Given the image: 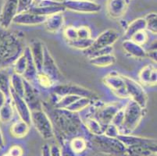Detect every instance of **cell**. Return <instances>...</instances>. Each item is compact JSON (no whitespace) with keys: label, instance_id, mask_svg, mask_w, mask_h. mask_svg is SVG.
<instances>
[{"label":"cell","instance_id":"cell-1","mask_svg":"<svg viewBox=\"0 0 157 156\" xmlns=\"http://www.w3.org/2000/svg\"><path fill=\"white\" fill-rule=\"evenodd\" d=\"M21 51L22 47L17 37L0 27V69L13 63Z\"/></svg>","mask_w":157,"mask_h":156},{"label":"cell","instance_id":"cell-2","mask_svg":"<svg viewBox=\"0 0 157 156\" xmlns=\"http://www.w3.org/2000/svg\"><path fill=\"white\" fill-rule=\"evenodd\" d=\"M143 117V108L134 101L124 106V116L119 128L120 134H131L139 125Z\"/></svg>","mask_w":157,"mask_h":156},{"label":"cell","instance_id":"cell-3","mask_svg":"<svg viewBox=\"0 0 157 156\" xmlns=\"http://www.w3.org/2000/svg\"><path fill=\"white\" fill-rule=\"evenodd\" d=\"M92 145L96 150L105 154L121 156L124 153L126 147L117 138L103 135H95L92 140Z\"/></svg>","mask_w":157,"mask_h":156},{"label":"cell","instance_id":"cell-4","mask_svg":"<svg viewBox=\"0 0 157 156\" xmlns=\"http://www.w3.org/2000/svg\"><path fill=\"white\" fill-rule=\"evenodd\" d=\"M31 124L35 126L36 131L44 139H51L55 135L50 119L42 108L31 111Z\"/></svg>","mask_w":157,"mask_h":156},{"label":"cell","instance_id":"cell-5","mask_svg":"<svg viewBox=\"0 0 157 156\" xmlns=\"http://www.w3.org/2000/svg\"><path fill=\"white\" fill-rule=\"evenodd\" d=\"M123 77L125 81V84H126L128 98L130 97L131 98V101L136 102L143 108H145L147 105L148 98H147V94L142 84H140L136 81L128 77L123 76Z\"/></svg>","mask_w":157,"mask_h":156},{"label":"cell","instance_id":"cell-6","mask_svg":"<svg viewBox=\"0 0 157 156\" xmlns=\"http://www.w3.org/2000/svg\"><path fill=\"white\" fill-rule=\"evenodd\" d=\"M54 93L58 96L71 94V95H77L79 97H85L92 100L93 98H97V94L92 91L84 88L82 86L74 84H64L57 85L54 88Z\"/></svg>","mask_w":157,"mask_h":156},{"label":"cell","instance_id":"cell-7","mask_svg":"<svg viewBox=\"0 0 157 156\" xmlns=\"http://www.w3.org/2000/svg\"><path fill=\"white\" fill-rule=\"evenodd\" d=\"M119 37L120 34L117 31L113 29L106 30L101 33L95 40H93L92 45L89 48L85 50V52L88 55L98 49L105 48V47L112 46L114 43L117 41Z\"/></svg>","mask_w":157,"mask_h":156},{"label":"cell","instance_id":"cell-8","mask_svg":"<svg viewBox=\"0 0 157 156\" xmlns=\"http://www.w3.org/2000/svg\"><path fill=\"white\" fill-rule=\"evenodd\" d=\"M62 3L65 9L78 13H95L101 10L99 4L90 0H65Z\"/></svg>","mask_w":157,"mask_h":156},{"label":"cell","instance_id":"cell-9","mask_svg":"<svg viewBox=\"0 0 157 156\" xmlns=\"http://www.w3.org/2000/svg\"><path fill=\"white\" fill-rule=\"evenodd\" d=\"M28 10L38 15L47 17L52 14L63 13L65 10V8L61 2L53 0H42L36 6H31Z\"/></svg>","mask_w":157,"mask_h":156},{"label":"cell","instance_id":"cell-10","mask_svg":"<svg viewBox=\"0 0 157 156\" xmlns=\"http://www.w3.org/2000/svg\"><path fill=\"white\" fill-rule=\"evenodd\" d=\"M105 85L117 95L122 98H128L126 84L122 75L116 73H110L103 79Z\"/></svg>","mask_w":157,"mask_h":156},{"label":"cell","instance_id":"cell-11","mask_svg":"<svg viewBox=\"0 0 157 156\" xmlns=\"http://www.w3.org/2000/svg\"><path fill=\"white\" fill-rule=\"evenodd\" d=\"M18 13V0H4L0 13V27L9 28L14 17Z\"/></svg>","mask_w":157,"mask_h":156},{"label":"cell","instance_id":"cell-12","mask_svg":"<svg viewBox=\"0 0 157 156\" xmlns=\"http://www.w3.org/2000/svg\"><path fill=\"white\" fill-rule=\"evenodd\" d=\"M10 97L11 98V101L13 105V108L17 110L20 119L24 120L30 125L31 124V109L28 107L26 101H24V98L20 96L19 94H16L13 91L10 92Z\"/></svg>","mask_w":157,"mask_h":156},{"label":"cell","instance_id":"cell-13","mask_svg":"<svg viewBox=\"0 0 157 156\" xmlns=\"http://www.w3.org/2000/svg\"><path fill=\"white\" fill-rule=\"evenodd\" d=\"M122 107L123 106L120 105V104L118 103L105 104L100 108H98V111L95 114L96 116L95 118L103 125H108V124H111L113 117Z\"/></svg>","mask_w":157,"mask_h":156},{"label":"cell","instance_id":"cell-14","mask_svg":"<svg viewBox=\"0 0 157 156\" xmlns=\"http://www.w3.org/2000/svg\"><path fill=\"white\" fill-rule=\"evenodd\" d=\"M46 17L38 15L29 10L18 13L14 17L13 22L18 25L33 26L39 25L45 23Z\"/></svg>","mask_w":157,"mask_h":156},{"label":"cell","instance_id":"cell-15","mask_svg":"<svg viewBox=\"0 0 157 156\" xmlns=\"http://www.w3.org/2000/svg\"><path fill=\"white\" fill-rule=\"evenodd\" d=\"M42 71L48 74L55 81L60 79L61 74L59 70V68L56 66L55 60L53 59L46 47H45V50H44V59L43 63H42Z\"/></svg>","mask_w":157,"mask_h":156},{"label":"cell","instance_id":"cell-16","mask_svg":"<svg viewBox=\"0 0 157 156\" xmlns=\"http://www.w3.org/2000/svg\"><path fill=\"white\" fill-rule=\"evenodd\" d=\"M23 98L28 104L31 111L42 108L36 90L31 86L30 81L25 79H24V91Z\"/></svg>","mask_w":157,"mask_h":156},{"label":"cell","instance_id":"cell-17","mask_svg":"<svg viewBox=\"0 0 157 156\" xmlns=\"http://www.w3.org/2000/svg\"><path fill=\"white\" fill-rule=\"evenodd\" d=\"M121 156H156V144L131 146Z\"/></svg>","mask_w":157,"mask_h":156},{"label":"cell","instance_id":"cell-18","mask_svg":"<svg viewBox=\"0 0 157 156\" xmlns=\"http://www.w3.org/2000/svg\"><path fill=\"white\" fill-rule=\"evenodd\" d=\"M129 0H107L106 11L113 19H118L126 13Z\"/></svg>","mask_w":157,"mask_h":156},{"label":"cell","instance_id":"cell-19","mask_svg":"<svg viewBox=\"0 0 157 156\" xmlns=\"http://www.w3.org/2000/svg\"><path fill=\"white\" fill-rule=\"evenodd\" d=\"M28 48L37 71H41L44 59V50H45L44 45L39 40H35L31 41Z\"/></svg>","mask_w":157,"mask_h":156},{"label":"cell","instance_id":"cell-20","mask_svg":"<svg viewBox=\"0 0 157 156\" xmlns=\"http://www.w3.org/2000/svg\"><path fill=\"white\" fill-rule=\"evenodd\" d=\"M138 77L142 84L147 86L156 85V68L152 65H145L138 74Z\"/></svg>","mask_w":157,"mask_h":156},{"label":"cell","instance_id":"cell-21","mask_svg":"<svg viewBox=\"0 0 157 156\" xmlns=\"http://www.w3.org/2000/svg\"><path fill=\"white\" fill-rule=\"evenodd\" d=\"M117 138L124 144L126 148L141 144H156V141L155 139L132 136L131 134H119Z\"/></svg>","mask_w":157,"mask_h":156},{"label":"cell","instance_id":"cell-22","mask_svg":"<svg viewBox=\"0 0 157 156\" xmlns=\"http://www.w3.org/2000/svg\"><path fill=\"white\" fill-rule=\"evenodd\" d=\"M124 51L130 56L134 58L142 59L146 57V51L143 48L142 45H138L131 39L125 40L122 44Z\"/></svg>","mask_w":157,"mask_h":156},{"label":"cell","instance_id":"cell-23","mask_svg":"<svg viewBox=\"0 0 157 156\" xmlns=\"http://www.w3.org/2000/svg\"><path fill=\"white\" fill-rule=\"evenodd\" d=\"M63 22L64 18L63 13H58L47 17L44 24L48 32L56 33L62 28Z\"/></svg>","mask_w":157,"mask_h":156},{"label":"cell","instance_id":"cell-24","mask_svg":"<svg viewBox=\"0 0 157 156\" xmlns=\"http://www.w3.org/2000/svg\"><path fill=\"white\" fill-rule=\"evenodd\" d=\"M146 30V23L144 18H138L128 24L125 31V40H128L138 31Z\"/></svg>","mask_w":157,"mask_h":156},{"label":"cell","instance_id":"cell-25","mask_svg":"<svg viewBox=\"0 0 157 156\" xmlns=\"http://www.w3.org/2000/svg\"><path fill=\"white\" fill-rule=\"evenodd\" d=\"M29 124L21 120L14 122L10 128V133L14 137L21 138L24 137L29 132Z\"/></svg>","mask_w":157,"mask_h":156},{"label":"cell","instance_id":"cell-26","mask_svg":"<svg viewBox=\"0 0 157 156\" xmlns=\"http://www.w3.org/2000/svg\"><path fill=\"white\" fill-rule=\"evenodd\" d=\"M13 63V73L23 77L28 68V57L27 49L24 51V52L21 53Z\"/></svg>","mask_w":157,"mask_h":156},{"label":"cell","instance_id":"cell-27","mask_svg":"<svg viewBox=\"0 0 157 156\" xmlns=\"http://www.w3.org/2000/svg\"><path fill=\"white\" fill-rule=\"evenodd\" d=\"M10 91H13L16 94H19L20 96L23 97L24 91V79L22 76L13 73L10 76Z\"/></svg>","mask_w":157,"mask_h":156},{"label":"cell","instance_id":"cell-28","mask_svg":"<svg viewBox=\"0 0 157 156\" xmlns=\"http://www.w3.org/2000/svg\"><path fill=\"white\" fill-rule=\"evenodd\" d=\"M116 62V57L113 54L99 55L90 59V63L94 67H107L112 66Z\"/></svg>","mask_w":157,"mask_h":156},{"label":"cell","instance_id":"cell-29","mask_svg":"<svg viewBox=\"0 0 157 156\" xmlns=\"http://www.w3.org/2000/svg\"><path fill=\"white\" fill-rule=\"evenodd\" d=\"M85 124L88 131L94 135H102L104 134L105 126L101 124L95 117H90L85 120Z\"/></svg>","mask_w":157,"mask_h":156},{"label":"cell","instance_id":"cell-30","mask_svg":"<svg viewBox=\"0 0 157 156\" xmlns=\"http://www.w3.org/2000/svg\"><path fill=\"white\" fill-rule=\"evenodd\" d=\"M92 101V99H91V98H85V97H80L76 101H74L69 107L66 108L65 110L77 113L78 112H81L88 108L91 105Z\"/></svg>","mask_w":157,"mask_h":156},{"label":"cell","instance_id":"cell-31","mask_svg":"<svg viewBox=\"0 0 157 156\" xmlns=\"http://www.w3.org/2000/svg\"><path fill=\"white\" fill-rule=\"evenodd\" d=\"M70 148L74 154H81L85 152L88 148L86 140L81 137H74L69 144Z\"/></svg>","mask_w":157,"mask_h":156},{"label":"cell","instance_id":"cell-32","mask_svg":"<svg viewBox=\"0 0 157 156\" xmlns=\"http://www.w3.org/2000/svg\"><path fill=\"white\" fill-rule=\"evenodd\" d=\"M13 105L12 101H6L0 108V121L3 123L10 122L13 117Z\"/></svg>","mask_w":157,"mask_h":156},{"label":"cell","instance_id":"cell-33","mask_svg":"<svg viewBox=\"0 0 157 156\" xmlns=\"http://www.w3.org/2000/svg\"><path fill=\"white\" fill-rule=\"evenodd\" d=\"M10 76L4 69H0V91H2L6 96H10Z\"/></svg>","mask_w":157,"mask_h":156},{"label":"cell","instance_id":"cell-34","mask_svg":"<svg viewBox=\"0 0 157 156\" xmlns=\"http://www.w3.org/2000/svg\"><path fill=\"white\" fill-rule=\"evenodd\" d=\"M78 98L80 97L77 95H71V94L59 96V99L56 101V107L57 109H66Z\"/></svg>","mask_w":157,"mask_h":156},{"label":"cell","instance_id":"cell-35","mask_svg":"<svg viewBox=\"0 0 157 156\" xmlns=\"http://www.w3.org/2000/svg\"><path fill=\"white\" fill-rule=\"evenodd\" d=\"M35 78L37 80V82L42 86L43 88H51L52 86L54 85L56 81L52 79V77H49L48 74L44 73L43 71H38L35 76Z\"/></svg>","mask_w":157,"mask_h":156},{"label":"cell","instance_id":"cell-36","mask_svg":"<svg viewBox=\"0 0 157 156\" xmlns=\"http://www.w3.org/2000/svg\"><path fill=\"white\" fill-rule=\"evenodd\" d=\"M93 40L92 38H88V39H78L74 40V41H70L68 42V45L70 46L73 47L74 48H77V49H81V50H87L88 48H89L91 47V45H92L93 43Z\"/></svg>","mask_w":157,"mask_h":156},{"label":"cell","instance_id":"cell-37","mask_svg":"<svg viewBox=\"0 0 157 156\" xmlns=\"http://www.w3.org/2000/svg\"><path fill=\"white\" fill-rule=\"evenodd\" d=\"M146 23V29L148 31L154 34H156L157 32V17L155 13H150L147 14L144 18Z\"/></svg>","mask_w":157,"mask_h":156},{"label":"cell","instance_id":"cell-38","mask_svg":"<svg viewBox=\"0 0 157 156\" xmlns=\"http://www.w3.org/2000/svg\"><path fill=\"white\" fill-rule=\"evenodd\" d=\"M130 39L131 41H133L134 42L137 43L138 45H143L144 44H145L148 41V35L146 31H145V30H144V31H141L135 33Z\"/></svg>","mask_w":157,"mask_h":156},{"label":"cell","instance_id":"cell-39","mask_svg":"<svg viewBox=\"0 0 157 156\" xmlns=\"http://www.w3.org/2000/svg\"><path fill=\"white\" fill-rule=\"evenodd\" d=\"M63 35L65 37L66 40L67 41V42L78 39V30H77V28L73 27V26H70V27L66 28L63 31Z\"/></svg>","mask_w":157,"mask_h":156},{"label":"cell","instance_id":"cell-40","mask_svg":"<svg viewBox=\"0 0 157 156\" xmlns=\"http://www.w3.org/2000/svg\"><path fill=\"white\" fill-rule=\"evenodd\" d=\"M120 134V131L117 127H116L113 124H109L105 126V131H104L103 135L113 138H117Z\"/></svg>","mask_w":157,"mask_h":156},{"label":"cell","instance_id":"cell-41","mask_svg":"<svg viewBox=\"0 0 157 156\" xmlns=\"http://www.w3.org/2000/svg\"><path fill=\"white\" fill-rule=\"evenodd\" d=\"M78 30V38L80 39H88L91 38L92 32L89 28L86 26H81L79 28H77Z\"/></svg>","mask_w":157,"mask_h":156},{"label":"cell","instance_id":"cell-42","mask_svg":"<svg viewBox=\"0 0 157 156\" xmlns=\"http://www.w3.org/2000/svg\"><path fill=\"white\" fill-rule=\"evenodd\" d=\"M113 46L105 47V48H100V49H98V50H96V51H93L92 53H91L88 55V57L91 59V58H93V57L99 56V55L113 54Z\"/></svg>","mask_w":157,"mask_h":156},{"label":"cell","instance_id":"cell-43","mask_svg":"<svg viewBox=\"0 0 157 156\" xmlns=\"http://www.w3.org/2000/svg\"><path fill=\"white\" fill-rule=\"evenodd\" d=\"M33 5V0H18V13L28 10Z\"/></svg>","mask_w":157,"mask_h":156},{"label":"cell","instance_id":"cell-44","mask_svg":"<svg viewBox=\"0 0 157 156\" xmlns=\"http://www.w3.org/2000/svg\"><path fill=\"white\" fill-rule=\"evenodd\" d=\"M49 155L50 156H62L61 148L58 144H52L49 145Z\"/></svg>","mask_w":157,"mask_h":156},{"label":"cell","instance_id":"cell-45","mask_svg":"<svg viewBox=\"0 0 157 156\" xmlns=\"http://www.w3.org/2000/svg\"><path fill=\"white\" fill-rule=\"evenodd\" d=\"M146 56L150 58L154 62H156V41L153 42L152 48H150L148 51H146Z\"/></svg>","mask_w":157,"mask_h":156},{"label":"cell","instance_id":"cell-46","mask_svg":"<svg viewBox=\"0 0 157 156\" xmlns=\"http://www.w3.org/2000/svg\"><path fill=\"white\" fill-rule=\"evenodd\" d=\"M8 154L10 156H22L24 154V151L20 146L15 145L10 148Z\"/></svg>","mask_w":157,"mask_h":156},{"label":"cell","instance_id":"cell-47","mask_svg":"<svg viewBox=\"0 0 157 156\" xmlns=\"http://www.w3.org/2000/svg\"><path fill=\"white\" fill-rule=\"evenodd\" d=\"M61 152H62V156H75V154L71 149L70 146H63L61 148Z\"/></svg>","mask_w":157,"mask_h":156},{"label":"cell","instance_id":"cell-48","mask_svg":"<svg viewBox=\"0 0 157 156\" xmlns=\"http://www.w3.org/2000/svg\"><path fill=\"white\" fill-rule=\"evenodd\" d=\"M42 156H50L49 155V144H44L42 148Z\"/></svg>","mask_w":157,"mask_h":156},{"label":"cell","instance_id":"cell-49","mask_svg":"<svg viewBox=\"0 0 157 156\" xmlns=\"http://www.w3.org/2000/svg\"><path fill=\"white\" fill-rule=\"evenodd\" d=\"M6 95L2 91H0V108H1V107H2V105L5 104L6 101Z\"/></svg>","mask_w":157,"mask_h":156},{"label":"cell","instance_id":"cell-50","mask_svg":"<svg viewBox=\"0 0 157 156\" xmlns=\"http://www.w3.org/2000/svg\"><path fill=\"white\" fill-rule=\"evenodd\" d=\"M5 145V141H4L3 136H2V131L0 130V148H2Z\"/></svg>","mask_w":157,"mask_h":156},{"label":"cell","instance_id":"cell-51","mask_svg":"<svg viewBox=\"0 0 157 156\" xmlns=\"http://www.w3.org/2000/svg\"><path fill=\"white\" fill-rule=\"evenodd\" d=\"M3 156H10V154H8V153H6V154H4Z\"/></svg>","mask_w":157,"mask_h":156},{"label":"cell","instance_id":"cell-52","mask_svg":"<svg viewBox=\"0 0 157 156\" xmlns=\"http://www.w3.org/2000/svg\"><path fill=\"white\" fill-rule=\"evenodd\" d=\"M90 1H93V2H95V0H90Z\"/></svg>","mask_w":157,"mask_h":156}]
</instances>
